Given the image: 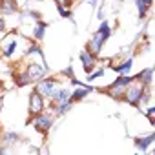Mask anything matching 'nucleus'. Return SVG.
<instances>
[{
	"instance_id": "1a4fd4ad",
	"label": "nucleus",
	"mask_w": 155,
	"mask_h": 155,
	"mask_svg": "<svg viewBox=\"0 0 155 155\" xmlns=\"http://www.w3.org/2000/svg\"><path fill=\"white\" fill-rule=\"evenodd\" d=\"M81 60H82V68H84V71L86 73H91V69L95 68V64H97V57H93L90 51H82L81 53Z\"/></svg>"
},
{
	"instance_id": "f03ea898",
	"label": "nucleus",
	"mask_w": 155,
	"mask_h": 155,
	"mask_svg": "<svg viewBox=\"0 0 155 155\" xmlns=\"http://www.w3.org/2000/svg\"><path fill=\"white\" fill-rule=\"evenodd\" d=\"M131 81H133V77H130V75H120V77H117V81L111 82L104 91H106L110 97L117 99V101H124V91H126V88L130 86Z\"/></svg>"
},
{
	"instance_id": "a211bd4d",
	"label": "nucleus",
	"mask_w": 155,
	"mask_h": 155,
	"mask_svg": "<svg viewBox=\"0 0 155 155\" xmlns=\"http://www.w3.org/2000/svg\"><path fill=\"white\" fill-rule=\"evenodd\" d=\"M13 79H15L17 86H26V84H29V79H28L26 71H22V73H15V75H13Z\"/></svg>"
},
{
	"instance_id": "0eeeda50",
	"label": "nucleus",
	"mask_w": 155,
	"mask_h": 155,
	"mask_svg": "<svg viewBox=\"0 0 155 155\" xmlns=\"http://www.w3.org/2000/svg\"><path fill=\"white\" fill-rule=\"evenodd\" d=\"M44 108H46V104H44V97L35 90V91L29 95V115H31V117H35V115L42 113V111H44Z\"/></svg>"
},
{
	"instance_id": "dca6fc26",
	"label": "nucleus",
	"mask_w": 155,
	"mask_h": 155,
	"mask_svg": "<svg viewBox=\"0 0 155 155\" xmlns=\"http://www.w3.org/2000/svg\"><path fill=\"white\" fill-rule=\"evenodd\" d=\"M131 66H133V60H131V58H128V60L120 62L119 66H115L113 69H115L117 73H120V75H128V73H130V69H131Z\"/></svg>"
},
{
	"instance_id": "ddd939ff",
	"label": "nucleus",
	"mask_w": 155,
	"mask_h": 155,
	"mask_svg": "<svg viewBox=\"0 0 155 155\" xmlns=\"http://www.w3.org/2000/svg\"><path fill=\"white\" fill-rule=\"evenodd\" d=\"M151 4H153V0H135V6L139 9V18L146 17V13L151 9Z\"/></svg>"
},
{
	"instance_id": "9b49d317",
	"label": "nucleus",
	"mask_w": 155,
	"mask_h": 155,
	"mask_svg": "<svg viewBox=\"0 0 155 155\" xmlns=\"http://www.w3.org/2000/svg\"><path fill=\"white\" fill-rule=\"evenodd\" d=\"M151 77H153V69H151V68H146L144 71H140L139 75L133 77V81H140V84H142L144 88H150L151 82H153V81H151Z\"/></svg>"
},
{
	"instance_id": "f257e3e1",
	"label": "nucleus",
	"mask_w": 155,
	"mask_h": 155,
	"mask_svg": "<svg viewBox=\"0 0 155 155\" xmlns=\"http://www.w3.org/2000/svg\"><path fill=\"white\" fill-rule=\"evenodd\" d=\"M110 35H111L110 22H102V24H101V28L93 33V37H91V38H90V42L86 44V51H90L93 57H99V53H101V49H102L104 42L110 38Z\"/></svg>"
},
{
	"instance_id": "412c9836",
	"label": "nucleus",
	"mask_w": 155,
	"mask_h": 155,
	"mask_svg": "<svg viewBox=\"0 0 155 155\" xmlns=\"http://www.w3.org/2000/svg\"><path fill=\"white\" fill-rule=\"evenodd\" d=\"M40 53H42V51H40V48H38L37 44H33V46L28 49V55H40Z\"/></svg>"
},
{
	"instance_id": "4468645a",
	"label": "nucleus",
	"mask_w": 155,
	"mask_h": 155,
	"mask_svg": "<svg viewBox=\"0 0 155 155\" xmlns=\"http://www.w3.org/2000/svg\"><path fill=\"white\" fill-rule=\"evenodd\" d=\"M91 91V88L90 86H84V88H79V90H75V91H71V97H69V101L71 102H81L88 93Z\"/></svg>"
},
{
	"instance_id": "2eb2a0df",
	"label": "nucleus",
	"mask_w": 155,
	"mask_h": 155,
	"mask_svg": "<svg viewBox=\"0 0 155 155\" xmlns=\"http://www.w3.org/2000/svg\"><path fill=\"white\" fill-rule=\"evenodd\" d=\"M46 28H48L46 22H37L35 24V29H33V38L35 40H42L44 38V33H46Z\"/></svg>"
},
{
	"instance_id": "4be33fe9",
	"label": "nucleus",
	"mask_w": 155,
	"mask_h": 155,
	"mask_svg": "<svg viewBox=\"0 0 155 155\" xmlns=\"http://www.w3.org/2000/svg\"><path fill=\"white\" fill-rule=\"evenodd\" d=\"M104 75V69H99V71H95V73H91L90 77H88V81H93V79H97V77H102Z\"/></svg>"
},
{
	"instance_id": "aec40b11",
	"label": "nucleus",
	"mask_w": 155,
	"mask_h": 155,
	"mask_svg": "<svg viewBox=\"0 0 155 155\" xmlns=\"http://www.w3.org/2000/svg\"><path fill=\"white\" fill-rule=\"evenodd\" d=\"M15 48H17V40H11V44L6 48L4 55H6V57H11V55H13V51H15Z\"/></svg>"
},
{
	"instance_id": "5701e85b",
	"label": "nucleus",
	"mask_w": 155,
	"mask_h": 155,
	"mask_svg": "<svg viewBox=\"0 0 155 155\" xmlns=\"http://www.w3.org/2000/svg\"><path fill=\"white\" fill-rule=\"evenodd\" d=\"M153 111H155L153 108H148V111H146V115H148V119H150V122H151V124H155V119H153Z\"/></svg>"
},
{
	"instance_id": "7ed1b4c3",
	"label": "nucleus",
	"mask_w": 155,
	"mask_h": 155,
	"mask_svg": "<svg viewBox=\"0 0 155 155\" xmlns=\"http://www.w3.org/2000/svg\"><path fill=\"white\" fill-rule=\"evenodd\" d=\"M142 93H144V86L140 82L131 81L130 86L124 91V101L128 104H131L133 108H140V101H142Z\"/></svg>"
},
{
	"instance_id": "9d476101",
	"label": "nucleus",
	"mask_w": 155,
	"mask_h": 155,
	"mask_svg": "<svg viewBox=\"0 0 155 155\" xmlns=\"http://www.w3.org/2000/svg\"><path fill=\"white\" fill-rule=\"evenodd\" d=\"M0 11H2L4 17H8V15H15V13L18 11L17 0H0Z\"/></svg>"
},
{
	"instance_id": "6e6552de",
	"label": "nucleus",
	"mask_w": 155,
	"mask_h": 155,
	"mask_svg": "<svg viewBox=\"0 0 155 155\" xmlns=\"http://www.w3.org/2000/svg\"><path fill=\"white\" fill-rule=\"evenodd\" d=\"M69 97H71V91L68 88H62V86H57L53 90V93L49 95V101L53 104H62V102H69Z\"/></svg>"
},
{
	"instance_id": "6ab92c4d",
	"label": "nucleus",
	"mask_w": 155,
	"mask_h": 155,
	"mask_svg": "<svg viewBox=\"0 0 155 155\" xmlns=\"http://www.w3.org/2000/svg\"><path fill=\"white\" fill-rule=\"evenodd\" d=\"M58 6V13H60V17H64V18H71V11H69V8H64V6H60V4H57Z\"/></svg>"
},
{
	"instance_id": "20e7f679",
	"label": "nucleus",
	"mask_w": 155,
	"mask_h": 155,
	"mask_svg": "<svg viewBox=\"0 0 155 155\" xmlns=\"http://www.w3.org/2000/svg\"><path fill=\"white\" fill-rule=\"evenodd\" d=\"M28 122H33V128L38 131V133H42V135H46L48 131H49V128L53 126V117L49 115V113H38V115H35L33 119H29Z\"/></svg>"
},
{
	"instance_id": "393cba45",
	"label": "nucleus",
	"mask_w": 155,
	"mask_h": 155,
	"mask_svg": "<svg viewBox=\"0 0 155 155\" xmlns=\"http://www.w3.org/2000/svg\"><path fill=\"white\" fill-rule=\"evenodd\" d=\"M6 151V146H0V153H4Z\"/></svg>"
},
{
	"instance_id": "f3484780",
	"label": "nucleus",
	"mask_w": 155,
	"mask_h": 155,
	"mask_svg": "<svg viewBox=\"0 0 155 155\" xmlns=\"http://www.w3.org/2000/svg\"><path fill=\"white\" fill-rule=\"evenodd\" d=\"M17 140H20V135H18V133H13V131H11V133H4V135H2V142H4L6 146L15 144Z\"/></svg>"
},
{
	"instance_id": "b1692460",
	"label": "nucleus",
	"mask_w": 155,
	"mask_h": 155,
	"mask_svg": "<svg viewBox=\"0 0 155 155\" xmlns=\"http://www.w3.org/2000/svg\"><path fill=\"white\" fill-rule=\"evenodd\" d=\"M6 29V22H4V18H0V31H4Z\"/></svg>"
},
{
	"instance_id": "423d86ee",
	"label": "nucleus",
	"mask_w": 155,
	"mask_h": 155,
	"mask_svg": "<svg viewBox=\"0 0 155 155\" xmlns=\"http://www.w3.org/2000/svg\"><path fill=\"white\" fill-rule=\"evenodd\" d=\"M26 75L29 79V84L31 82H38L40 79H44L46 77V66L44 64H38V62H31L28 68H26Z\"/></svg>"
},
{
	"instance_id": "39448f33",
	"label": "nucleus",
	"mask_w": 155,
	"mask_h": 155,
	"mask_svg": "<svg viewBox=\"0 0 155 155\" xmlns=\"http://www.w3.org/2000/svg\"><path fill=\"white\" fill-rule=\"evenodd\" d=\"M57 86H60L58 79H57V77H49V79H40V81L37 82V88H35V90H37L44 99H49V95L53 93V90H55Z\"/></svg>"
},
{
	"instance_id": "f8f14e48",
	"label": "nucleus",
	"mask_w": 155,
	"mask_h": 155,
	"mask_svg": "<svg viewBox=\"0 0 155 155\" xmlns=\"http://www.w3.org/2000/svg\"><path fill=\"white\" fill-rule=\"evenodd\" d=\"M153 140H155V133H150L148 137H137V139H135V148L140 150V151H146L148 146H150Z\"/></svg>"
}]
</instances>
